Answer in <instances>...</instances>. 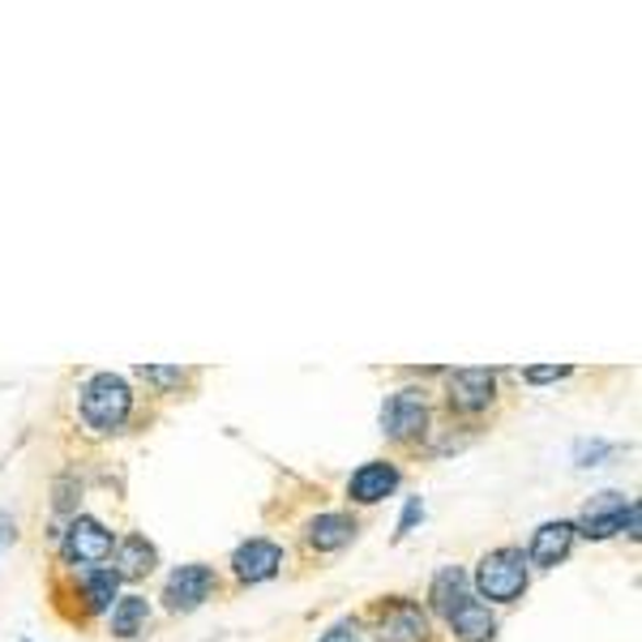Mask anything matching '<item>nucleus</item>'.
<instances>
[{
  "label": "nucleus",
  "mask_w": 642,
  "mask_h": 642,
  "mask_svg": "<svg viewBox=\"0 0 642 642\" xmlns=\"http://www.w3.org/2000/svg\"><path fill=\"white\" fill-rule=\"evenodd\" d=\"M65 557L73 561V565H86V570H95L103 565L107 557H112V532L103 527L100 518H73L69 523V532H65Z\"/></svg>",
  "instance_id": "423d86ee"
},
{
  "label": "nucleus",
  "mask_w": 642,
  "mask_h": 642,
  "mask_svg": "<svg viewBox=\"0 0 642 642\" xmlns=\"http://www.w3.org/2000/svg\"><path fill=\"white\" fill-rule=\"evenodd\" d=\"M351 536H355V523L347 514H317L304 527V540H308V548H317V552H335V548L351 544Z\"/></svg>",
  "instance_id": "ddd939ff"
},
{
  "label": "nucleus",
  "mask_w": 642,
  "mask_h": 642,
  "mask_svg": "<svg viewBox=\"0 0 642 642\" xmlns=\"http://www.w3.org/2000/svg\"><path fill=\"white\" fill-rule=\"evenodd\" d=\"M445 398H450L454 411L480 416V411L493 407L497 373H489V369H458V373H450V382H445Z\"/></svg>",
  "instance_id": "39448f33"
},
{
  "label": "nucleus",
  "mask_w": 642,
  "mask_h": 642,
  "mask_svg": "<svg viewBox=\"0 0 642 642\" xmlns=\"http://www.w3.org/2000/svg\"><path fill=\"white\" fill-rule=\"evenodd\" d=\"M133 411V390L125 377L116 373H95L86 386H82V420L95 429V433H116Z\"/></svg>",
  "instance_id": "f257e3e1"
},
{
  "label": "nucleus",
  "mask_w": 642,
  "mask_h": 642,
  "mask_svg": "<svg viewBox=\"0 0 642 642\" xmlns=\"http://www.w3.org/2000/svg\"><path fill=\"white\" fill-rule=\"evenodd\" d=\"M471 595V583H467V574L458 570V565H445L442 574L433 579V592H429V599H433V608L442 612L445 621H450V612L463 604Z\"/></svg>",
  "instance_id": "2eb2a0df"
},
{
  "label": "nucleus",
  "mask_w": 642,
  "mask_h": 642,
  "mask_svg": "<svg viewBox=\"0 0 642 642\" xmlns=\"http://www.w3.org/2000/svg\"><path fill=\"white\" fill-rule=\"evenodd\" d=\"M279 565H283V548L275 540H248L232 557V574L241 583H266L279 574Z\"/></svg>",
  "instance_id": "1a4fd4ad"
},
{
  "label": "nucleus",
  "mask_w": 642,
  "mask_h": 642,
  "mask_svg": "<svg viewBox=\"0 0 642 642\" xmlns=\"http://www.w3.org/2000/svg\"><path fill=\"white\" fill-rule=\"evenodd\" d=\"M398 489V467L395 463H364L355 476H351V485H347V493L351 501H360V505H377V501H386V497Z\"/></svg>",
  "instance_id": "9d476101"
},
{
  "label": "nucleus",
  "mask_w": 642,
  "mask_h": 642,
  "mask_svg": "<svg viewBox=\"0 0 642 642\" xmlns=\"http://www.w3.org/2000/svg\"><path fill=\"white\" fill-rule=\"evenodd\" d=\"M377 634H382V642H429V617H424L420 604L395 599V604L382 608Z\"/></svg>",
  "instance_id": "6e6552de"
},
{
  "label": "nucleus",
  "mask_w": 642,
  "mask_h": 642,
  "mask_svg": "<svg viewBox=\"0 0 642 642\" xmlns=\"http://www.w3.org/2000/svg\"><path fill=\"white\" fill-rule=\"evenodd\" d=\"M523 377L536 382V386H544V382H561V377H570V369H523Z\"/></svg>",
  "instance_id": "aec40b11"
},
{
  "label": "nucleus",
  "mask_w": 642,
  "mask_h": 642,
  "mask_svg": "<svg viewBox=\"0 0 642 642\" xmlns=\"http://www.w3.org/2000/svg\"><path fill=\"white\" fill-rule=\"evenodd\" d=\"M82 587H86V608L91 612H107L116 592H120V579H116V570H91Z\"/></svg>",
  "instance_id": "f3484780"
},
{
  "label": "nucleus",
  "mask_w": 642,
  "mask_h": 642,
  "mask_svg": "<svg viewBox=\"0 0 642 642\" xmlns=\"http://www.w3.org/2000/svg\"><path fill=\"white\" fill-rule=\"evenodd\" d=\"M574 532H583L587 540H608L617 532L639 536V505L626 501V493H599L583 505V518Z\"/></svg>",
  "instance_id": "7ed1b4c3"
},
{
  "label": "nucleus",
  "mask_w": 642,
  "mask_h": 642,
  "mask_svg": "<svg viewBox=\"0 0 642 642\" xmlns=\"http://www.w3.org/2000/svg\"><path fill=\"white\" fill-rule=\"evenodd\" d=\"M138 377H142V382H154V386H180V377H185V373H180V369H159V364H142V369H138Z\"/></svg>",
  "instance_id": "a211bd4d"
},
{
  "label": "nucleus",
  "mask_w": 642,
  "mask_h": 642,
  "mask_svg": "<svg viewBox=\"0 0 642 642\" xmlns=\"http://www.w3.org/2000/svg\"><path fill=\"white\" fill-rule=\"evenodd\" d=\"M382 433L395 437V442L424 437L429 433V398H424V390L407 386V390L390 395V402L382 407Z\"/></svg>",
  "instance_id": "20e7f679"
},
{
  "label": "nucleus",
  "mask_w": 642,
  "mask_h": 642,
  "mask_svg": "<svg viewBox=\"0 0 642 642\" xmlns=\"http://www.w3.org/2000/svg\"><path fill=\"white\" fill-rule=\"evenodd\" d=\"M150 621V604L142 595H125V599H116V608H112V634H120V639H138L142 630H147Z\"/></svg>",
  "instance_id": "dca6fc26"
},
{
  "label": "nucleus",
  "mask_w": 642,
  "mask_h": 642,
  "mask_svg": "<svg viewBox=\"0 0 642 642\" xmlns=\"http://www.w3.org/2000/svg\"><path fill=\"white\" fill-rule=\"evenodd\" d=\"M420 514H424V505H420V501H407V510H402V518H398V536H407L411 523H416Z\"/></svg>",
  "instance_id": "412c9836"
},
{
  "label": "nucleus",
  "mask_w": 642,
  "mask_h": 642,
  "mask_svg": "<svg viewBox=\"0 0 642 642\" xmlns=\"http://www.w3.org/2000/svg\"><path fill=\"white\" fill-rule=\"evenodd\" d=\"M154 570V544L147 536H125L116 544V579H147Z\"/></svg>",
  "instance_id": "4468645a"
},
{
  "label": "nucleus",
  "mask_w": 642,
  "mask_h": 642,
  "mask_svg": "<svg viewBox=\"0 0 642 642\" xmlns=\"http://www.w3.org/2000/svg\"><path fill=\"white\" fill-rule=\"evenodd\" d=\"M450 630L458 642H489L497 634V617L489 612V604H480L476 595H467L454 612H450Z\"/></svg>",
  "instance_id": "f8f14e48"
},
{
  "label": "nucleus",
  "mask_w": 642,
  "mask_h": 642,
  "mask_svg": "<svg viewBox=\"0 0 642 642\" xmlns=\"http://www.w3.org/2000/svg\"><path fill=\"white\" fill-rule=\"evenodd\" d=\"M476 592L493 604H514L527 592V557L523 548H493L476 565Z\"/></svg>",
  "instance_id": "f03ea898"
},
{
  "label": "nucleus",
  "mask_w": 642,
  "mask_h": 642,
  "mask_svg": "<svg viewBox=\"0 0 642 642\" xmlns=\"http://www.w3.org/2000/svg\"><path fill=\"white\" fill-rule=\"evenodd\" d=\"M4 527H9V532H13V523H9V518H4V514H0V532H4ZM0 544H4V536H0Z\"/></svg>",
  "instance_id": "4be33fe9"
},
{
  "label": "nucleus",
  "mask_w": 642,
  "mask_h": 642,
  "mask_svg": "<svg viewBox=\"0 0 642 642\" xmlns=\"http://www.w3.org/2000/svg\"><path fill=\"white\" fill-rule=\"evenodd\" d=\"M574 523H565V518H557V523H544L536 527V536H532V548H527V561H536V565H561L565 557H570V548H574Z\"/></svg>",
  "instance_id": "9b49d317"
},
{
  "label": "nucleus",
  "mask_w": 642,
  "mask_h": 642,
  "mask_svg": "<svg viewBox=\"0 0 642 642\" xmlns=\"http://www.w3.org/2000/svg\"><path fill=\"white\" fill-rule=\"evenodd\" d=\"M322 642H369V639H364L360 621H339V626H330V630H326V639Z\"/></svg>",
  "instance_id": "6ab92c4d"
},
{
  "label": "nucleus",
  "mask_w": 642,
  "mask_h": 642,
  "mask_svg": "<svg viewBox=\"0 0 642 642\" xmlns=\"http://www.w3.org/2000/svg\"><path fill=\"white\" fill-rule=\"evenodd\" d=\"M210 595H214V570L210 565H180L163 587V599H167L172 612H194Z\"/></svg>",
  "instance_id": "0eeeda50"
}]
</instances>
